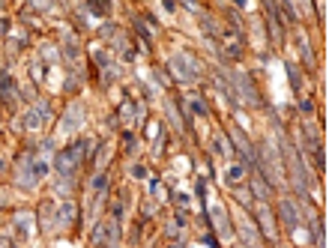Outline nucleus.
I'll use <instances>...</instances> for the list:
<instances>
[{
    "label": "nucleus",
    "mask_w": 329,
    "mask_h": 248,
    "mask_svg": "<svg viewBox=\"0 0 329 248\" xmlns=\"http://www.w3.org/2000/svg\"><path fill=\"white\" fill-rule=\"evenodd\" d=\"M234 3H236V6H242V9H246V0H234Z\"/></svg>",
    "instance_id": "obj_21"
},
{
    "label": "nucleus",
    "mask_w": 329,
    "mask_h": 248,
    "mask_svg": "<svg viewBox=\"0 0 329 248\" xmlns=\"http://www.w3.org/2000/svg\"><path fill=\"white\" fill-rule=\"evenodd\" d=\"M188 114H198V117H204L206 114V108L198 102V99H188Z\"/></svg>",
    "instance_id": "obj_15"
},
{
    "label": "nucleus",
    "mask_w": 329,
    "mask_h": 248,
    "mask_svg": "<svg viewBox=\"0 0 329 248\" xmlns=\"http://www.w3.org/2000/svg\"><path fill=\"white\" fill-rule=\"evenodd\" d=\"M282 155H284V165L290 168V176H293V188H297L299 194H308V183H305V168L299 162V155L293 147H287V140L282 144Z\"/></svg>",
    "instance_id": "obj_1"
},
{
    "label": "nucleus",
    "mask_w": 329,
    "mask_h": 248,
    "mask_svg": "<svg viewBox=\"0 0 329 248\" xmlns=\"http://www.w3.org/2000/svg\"><path fill=\"white\" fill-rule=\"evenodd\" d=\"M36 114H39V120H48L51 117V105L48 102H36Z\"/></svg>",
    "instance_id": "obj_16"
},
{
    "label": "nucleus",
    "mask_w": 329,
    "mask_h": 248,
    "mask_svg": "<svg viewBox=\"0 0 329 248\" xmlns=\"http://www.w3.org/2000/svg\"><path fill=\"white\" fill-rule=\"evenodd\" d=\"M132 173H135V176H147V170H144L141 165H135V168H132Z\"/></svg>",
    "instance_id": "obj_20"
},
{
    "label": "nucleus",
    "mask_w": 329,
    "mask_h": 248,
    "mask_svg": "<svg viewBox=\"0 0 329 248\" xmlns=\"http://www.w3.org/2000/svg\"><path fill=\"white\" fill-rule=\"evenodd\" d=\"M242 173H246V168H231V170H228V180L236 183V180H242Z\"/></svg>",
    "instance_id": "obj_18"
},
{
    "label": "nucleus",
    "mask_w": 329,
    "mask_h": 248,
    "mask_svg": "<svg viewBox=\"0 0 329 248\" xmlns=\"http://www.w3.org/2000/svg\"><path fill=\"white\" fill-rule=\"evenodd\" d=\"M302 111L311 114V111H314V102H308V99H305V102H302Z\"/></svg>",
    "instance_id": "obj_19"
},
{
    "label": "nucleus",
    "mask_w": 329,
    "mask_h": 248,
    "mask_svg": "<svg viewBox=\"0 0 329 248\" xmlns=\"http://www.w3.org/2000/svg\"><path fill=\"white\" fill-rule=\"evenodd\" d=\"M210 212H213V221H216V227H221V236H231V221H228V216H224L221 203H219V206H210Z\"/></svg>",
    "instance_id": "obj_8"
},
{
    "label": "nucleus",
    "mask_w": 329,
    "mask_h": 248,
    "mask_svg": "<svg viewBox=\"0 0 329 248\" xmlns=\"http://www.w3.org/2000/svg\"><path fill=\"white\" fill-rule=\"evenodd\" d=\"M0 33H6V21H0Z\"/></svg>",
    "instance_id": "obj_22"
},
{
    "label": "nucleus",
    "mask_w": 329,
    "mask_h": 248,
    "mask_svg": "<svg viewBox=\"0 0 329 248\" xmlns=\"http://www.w3.org/2000/svg\"><path fill=\"white\" fill-rule=\"evenodd\" d=\"M93 191H96V194H105V191H108V176H105V173L93 176Z\"/></svg>",
    "instance_id": "obj_14"
},
{
    "label": "nucleus",
    "mask_w": 329,
    "mask_h": 248,
    "mask_svg": "<svg viewBox=\"0 0 329 248\" xmlns=\"http://www.w3.org/2000/svg\"><path fill=\"white\" fill-rule=\"evenodd\" d=\"M39 123H42V120H39V114H33V111H27V117H24V126H27V129H36Z\"/></svg>",
    "instance_id": "obj_17"
},
{
    "label": "nucleus",
    "mask_w": 329,
    "mask_h": 248,
    "mask_svg": "<svg viewBox=\"0 0 329 248\" xmlns=\"http://www.w3.org/2000/svg\"><path fill=\"white\" fill-rule=\"evenodd\" d=\"M78 218V209H75V203H63L60 206V224L57 227H69V224H72Z\"/></svg>",
    "instance_id": "obj_10"
},
{
    "label": "nucleus",
    "mask_w": 329,
    "mask_h": 248,
    "mask_svg": "<svg viewBox=\"0 0 329 248\" xmlns=\"http://www.w3.org/2000/svg\"><path fill=\"white\" fill-rule=\"evenodd\" d=\"M231 138H234V147H236L242 155H246V162H249V165H251V162H257V153L251 150L249 138H246V132H242L239 126H234V129H231Z\"/></svg>",
    "instance_id": "obj_3"
},
{
    "label": "nucleus",
    "mask_w": 329,
    "mask_h": 248,
    "mask_svg": "<svg viewBox=\"0 0 329 248\" xmlns=\"http://www.w3.org/2000/svg\"><path fill=\"white\" fill-rule=\"evenodd\" d=\"M81 123H84V111H81V105H72V108L66 111V120H63V132L81 129Z\"/></svg>",
    "instance_id": "obj_6"
},
{
    "label": "nucleus",
    "mask_w": 329,
    "mask_h": 248,
    "mask_svg": "<svg viewBox=\"0 0 329 248\" xmlns=\"http://www.w3.org/2000/svg\"><path fill=\"white\" fill-rule=\"evenodd\" d=\"M234 81H236V87H239V93H246V102L249 105H257L261 102V96H257V90H254V84H251V78L242 72V75H234Z\"/></svg>",
    "instance_id": "obj_4"
},
{
    "label": "nucleus",
    "mask_w": 329,
    "mask_h": 248,
    "mask_svg": "<svg viewBox=\"0 0 329 248\" xmlns=\"http://www.w3.org/2000/svg\"><path fill=\"white\" fill-rule=\"evenodd\" d=\"M257 218H261V227H264V236L275 239V221H272V216H269V212H266V203H261V206H257Z\"/></svg>",
    "instance_id": "obj_7"
},
{
    "label": "nucleus",
    "mask_w": 329,
    "mask_h": 248,
    "mask_svg": "<svg viewBox=\"0 0 329 248\" xmlns=\"http://www.w3.org/2000/svg\"><path fill=\"white\" fill-rule=\"evenodd\" d=\"M0 6H3V0H0Z\"/></svg>",
    "instance_id": "obj_23"
},
{
    "label": "nucleus",
    "mask_w": 329,
    "mask_h": 248,
    "mask_svg": "<svg viewBox=\"0 0 329 248\" xmlns=\"http://www.w3.org/2000/svg\"><path fill=\"white\" fill-rule=\"evenodd\" d=\"M251 191H254V198H257V201H266L269 194H272V188L264 183V176H261V173H254V176H251Z\"/></svg>",
    "instance_id": "obj_9"
},
{
    "label": "nucleus",
    "mask_w": 329,
    "mask_h": 248,
    "mask_svg": "<svg viewBox=\"0 0 329 248\" xmlns=\"http://www.w3.org/2000/svg\"><path fill=\"white\" fill-rule=\"evenodd\" d=\"M168 66L174 69V75H177V78H183V81H192V78H198V75H201V66H198V60H195L192 54H186V51L174 54V57L168 60Z\"/></svg>",
    "instance_id": "obj_2"
},
{
    "label": "nucleus",
    "mask_w": 329,
    "mask_h": 248,
    "mask_svg": "<svg viewBox=\"0 0 329 248\" xmlns=\"http://www.w3.org/2000/svg\"><path fill=\"white\" fill-rule=\"evenodd\" d=\"M39 221H42V230H51V227H54V206H51L48 201L39 206Z\"/></svg>",
    "instance_id": "obj_11"
},
{
    "label": "nucleus",
    "mask_w": 329,
    "mask_h": 248,
    "mask_svg": "<svg viewBox=\"0 0 329 248\" xmlns=\"http://www.w3.org/2000/svg\"><path fill=\"white\" fill-rule=\"evenodd\" d=\"M287 78H290V84H293V90L302 93V78H299V69L293 66V63H287Z\"/></svg>",
    "instance_id": "obj_13"
},
{
    "label": "nucleus",
    "mask_w": 329,
    "mask_h": 248,
    "mask_svg": "<svg viewBox=\"0 0 329 248\" xmlns=\"http://www.w3.org/2000/svg\"><path fill=\"white\" fill-rule=\"evenodd\" d=\"M15 227H18V236H30V216L18 212V216H15Z\"/></svg>",
    "instance_id": "obj_12"
},
{
    "label": "nucleus",
    "mask_w": 329,
    "mask_h": 248,
    "mask_svg": "<svg viewBox=\"0 0 329 248\" xmlns=\"http://www.w3.org/2000/svg\"><path fill=\"white\" fill-rule=\"evenodd\" d=\"M279 216H282V224L287 227V230H297V203H290V201H282L279 203Z\"/></svg>",
    "instance_id": "obj_5"
}]
</instances>
